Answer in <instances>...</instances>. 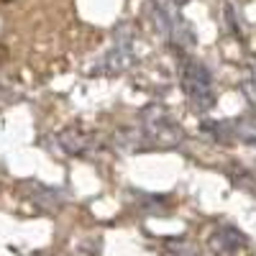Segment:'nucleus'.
<instances>
[{
	"mask_svg": "<svg viewBox=\"0 0 256 256\" xmlns=\"http://www.w3.org/2000/svg\"><path fill=\"white\" fill-rule=\"evenodd\" d=\"M182 90L187 100L200 110H208L216 102V90H212V74L198 59L182 62Z\"/></svg>",
	"mask_w": 256,
	"mask_h": 256,
	"instance_id": "1",
	"label": "nucleus"
},
{
	"mask_svg": "<svg viewBox=\"0 0 256 256\" xmlns=\"http://www.w3.org/2000/svg\"><path fill=\"white\" fill-rule=\"evenodd\" d=\"M144 134L146 141L156 148H174L184 141V131L159 105H152L144 110Z\"/></svg>",
	"mask_w": 256,
	"mask_h": 256,
	"instance_id": "2",
	"label": "nucleus"
},
{
	"mask_svg": "<svg viewBox=\"0 0 256 256\" xmlns=\"http://www.w3.org/2000/svg\"><path fill=\"white\" fill-rule=\"evenodd\" d=\"M244 244H246L244 233L238 228H233V226L216 228L210 233V238H208V246H210V251L216 256H236L244 248Z\"/></svg>",
	"mask_w": 256,
	"mask_h": 256,
	"instance_id": "3",
	"label": "nucleus"
},
{
	"mask_svg": "<svg viewBox=\"0 0 256 256\" xmlns=\"http://www.w3.org/2000/svg\"><path fill=\"white\" fill-rule=\"evenodd\" d=\"M56 138H59V146L67 154H72V156H82L90 148V141H92L90 131H84L82 126H67V128H62Z\"/></svg>",
	"mask_w": 256,
	"mask_h": 256,
	"instance_id": "4",
	"label": "nucleus"
},
{
	"mask_svg": "<svg viewBox=\"0 0 256 256\" xmlns=\"http://www.w3.org/2000/svg\"><path fill=\"white\" fill-rule=\"evenodd\" d=\"M134 62H136V56H134L131 46H118V49L108 52V56H105V62H102V67L108 70V74H120V72H126L128 67H131Z\"/></svg>",
	"mask_w": 256,
	"mask_h": 256,
	"instance_id": "5",
	"label": "nucleus"
},
{
	"mask_svg": "<svg viewBox=\"0 0 256 256\" xmlns=\"http://www.w3.org/2000/svg\"><path fill=\"white\" fill-rule=\"evenodd\" d=\"M228 126H230V134L236 136V138L256 146V120L254 118H238V120H233Z\"/></svg>",
	"mask_w": 256,
	"mask_h": 256,
	"instance_id": "6",
	"label": "nucleus"
},
{
	"mask_svg": "<svg viewBox=\"0 0 256 256\" xmlns=\"http://www.w3.org/2000/svg\"><path fill=\"white\" fill-rule=\"evenodd\" d=\"M166 254L169 256H200V248L190 241H169L166 244Z\"/></svg>",
	"mask_w": 256,
	"mask_h": 256,
	"instance_id": "7",
	"label": "nucleus"
},
{
	"mask_svg": "<svg viewBox=\"0 0 256 256\" xmlns=\"http://www.w3.org/2000/svg\"><path fill=\"white\" fill-rule=\"evenodd\" d=\"M174 6H184V3H190V0H172Z\"/></svg>",
	"mask_w": 256,
	"mask_h": 256,
	"instance_id": "8",
	"label": "nucleus"
},
{
	"mask_svg": "<svg viewBox=\"0 0 256 256\" xmlns=\"http://www.w3.org/2000/svg\"><path fill=\"white\" fill-rule=\"evenodd\" d=\"M6 3H10V0H6Z\"/></svg>",
	"mask_w": 256,
	"mask_h": 256,
	"instance_id": "9",
	"label": "nucleus"
}]
</instances>
